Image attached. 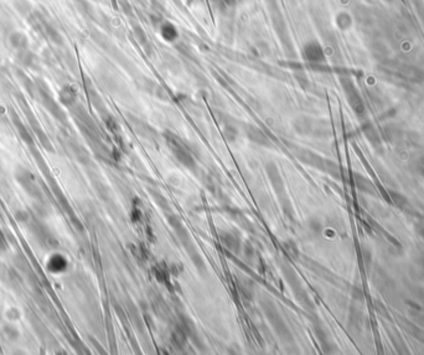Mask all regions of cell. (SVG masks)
<instances>
[{"instance_id": "1", "label": "cell", "mask_w": 424, "mask_h": 355, "mask_svg": "<svg viewBox=\"0 0 424 355\" xmlns=\"http://www.w3.org/2000/svg\"><path fill=\"white\" fill-rule=\"evenodd\" d=\"M160 34L163 39L167 40V41H174L178 37V30L170 22H165L164 25H161Z\"/></svg>"}, {"instance_id": "2", "label": "cell", "mask_w": 424, "mask_h": 355, "mask_svg": "<svg viewBox=\"0 0 424 355\" xmlns=\"http://www.w3.org/2000/svg\"><path fill=\"white\" fill-rule=\"evenodd\" d=\"M316 53H320V49L318 45L308 44L304 47V55L308 60H316Z\"/></svg>"}]
</instances>
